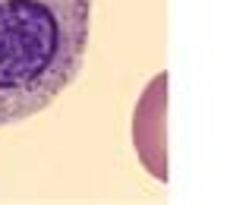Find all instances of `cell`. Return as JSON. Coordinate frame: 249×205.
Returning a JSON list of instances; mask_svg holds the SVG:
<instances>
[{
	"label": "cell",
	"mask_w": 249,
	"mask_h": 205,
	"mask_svg": "<svg viewBox=\"0 0 249 205\" xmlns=\"http://www.w3.org/2000/svg\"><path fill=\"white\" fill-rule=\"evenodd\" d=\"M91 0H0V127L44 111L85 63Z\"/></svg>",
	"instance_id": "cell-1"
},
{
	"label": "cell",
	"mask_w": 249,
	"mask_h": 205,
	"mask_svg": "<svg viewBox=\"0 0 249 205\" xmlns=\"http://www.w3.org/2000/svg\"><path fill=\"white\" fill-rule=\"evenodd\" d=\"M129 133L142 168L158 183H167V73H158L142 89Z\"/></svg>",
	"instance_id": "cell-2"
}]
</instances>
